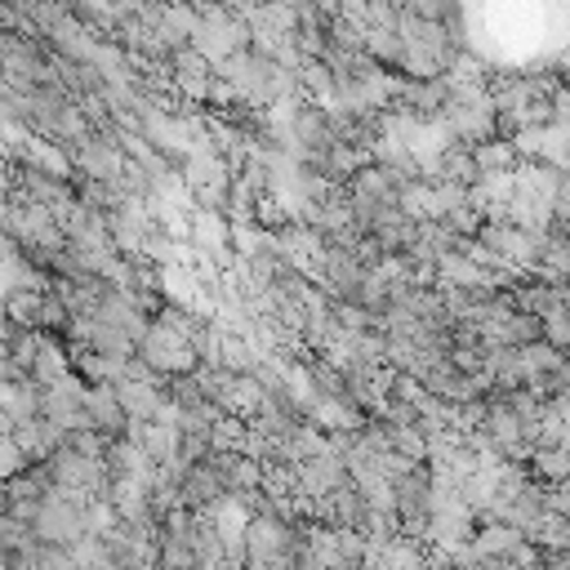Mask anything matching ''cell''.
Returning <instances> with one entry per match:
<instances>
[{"mask_svg": "<svg viewBox=\"0 0 570 570\" xmlns=\"http://www.w3.org/2000/svg\"><path fill=\"white\" fill-rule=\"evenodd\" d=\"M13 436H18V445L27 450V459L31 463H45L58 445H62V428L49 419V414H31V419H22V423H13Z\"/></svg>", "mask_w": 570, "mask_h": 570, "instance_id": "6da1fadb", "label": "cell"}, {"mask_svg": "<svg viewBox=\"0 0 570 570\" xmlns=\"http://www.w3.org/2000/svg\"><path fill=\"white\" fill-rule=\"evenodd\" d=\"M45 294H49V289H9V294H4V316H9L13 325H31V330H40Z\"/></svg>", "mask_w": 570, "mask_h": 570, "instance_id": "7a4b0ae2", "label": "cell"}, {"mask_svg": "<svg viewBox=\"0 0 570 570\" xmlns=\"http://www.w3.org/2000/svg\"><path fill=\"white\" fill-rule=\"evenodd\" d=\"M22 468H31V459H27V450L18 445V436H13V432H0V481H9V476H18Z\"/></svg>", "mask_w": 570, "mask_h": 570, "instance_id": "3957f363", "label": "cell"}]
</instances>
